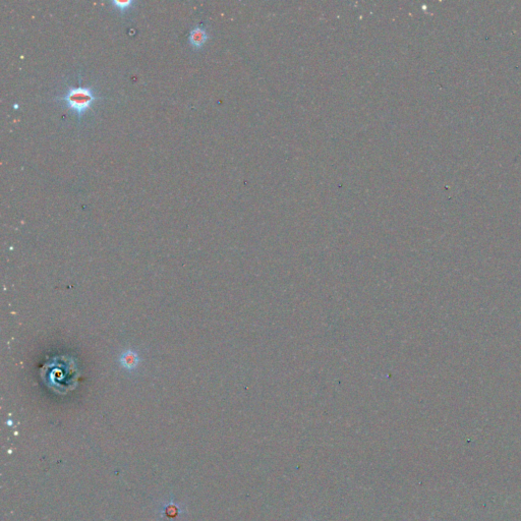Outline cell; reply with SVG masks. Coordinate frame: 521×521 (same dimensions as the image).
<instances>
[{"instance_id": "6da1fadb", "label": "cell", "mask_w": 521, "mask_h": 521, "mask_svg": "<svg viewBox=\"0 0 521 521\" xmlns=\"http://www.w3.org/2000/svg\"><path fill=\"white\" fill-rule=\"evenodd\" d=\"M100 99L101 97L98 96L93 87L82 86L68 87L67 92L64 95L55 97V100L64 102L69 109H73L77 112L79 122L82 121L85 112Z\"/></svg>"}, {"instance_id": "7a4b0ae2", "label": "cell", "mask_w": 521, "mask_h": 521, "mask_svg": "<svg viewBox=\"0 0 521 521\" xmlns=\"http://www.w3.org/2000/svg\"><path fill=\"white\" fill-rule=\"evenodd\" d=\"M209 38H210V36L207 33V30L204 26L195 27L188 34L189 44H191L196 49H199V48H201V47H203Z\"/></svg>"}, {"instance_id": "3957f363", "label": "cell", "mask_w": 521, "mask_h": 521, "mask_svg": "<svg viewBox=\"0 0 521 521\" xmlns=\"http://www.w3.org/2000/svg\"><path fill=\"white\" fill-rule=\"evenodd\" d=\"M138 362H139L138 354L131 349L125 351L121 355V364H122L123 368L126 370H130V371L134 370L137 367Z\"/></svg>"}, {"instance_id": "277c9868", "label": "cell", "mask_w": 521, "mask_h": 521, "mask_svg": "<svg viewBox=\"0 0 521 521\" xmlns=\"http://www.w3.org/2000/svg\"><path fill=\"white\" fill-rule=\"evenodd\" d=\"M112 5H114L117 9H120L122 12L129 9L134 4L133 0H112L111 1Z\"/></svg>"}]
</instances>
